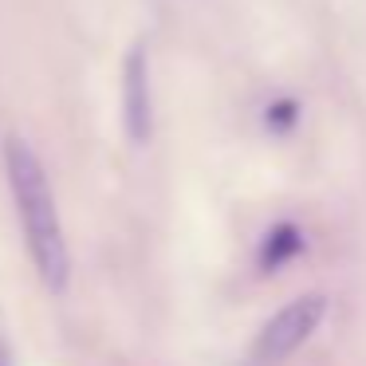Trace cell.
I'll list each match as a JSON object with an SVG mask.
<instances>
[{"label": "cell", "instance_id": "1", "mask_svg": "<svg viewBox=\"0 0 366 366\" xmlns=\"http://www.w3.org/2000/svg\"><path fill=\"white\" fill-rule=\"evenodd\" d=\"M4 169H9V185H12V197H16V213H20V224H24L32 264L44 284L59 295L67 287L71 256H67L64 224H59V209H56V197H51L48 174H44L36 150L20 134H9V142H4Z\"/></svg>", "mask_w": 366, "mask_h": 366}, {"label": "cell", "instance_id": "2", "mask_svg": "<svg viewBox=\"0 0 366 366\" xmlns=\"http://www.w3.org/2000/svg\"><path fill=\"white\" fill-rule=\"evenodd\" d=\"M323 311H327V300H323L319 292L292 300L284 311H276V315H272L268 323L260 327V335H256V342H252V355H248V362H252V366H280L287 355H295V350H300L303 342L315 335Z\"/></svg>", "mask_w": 366, "mask_h": 366}, {"label": "cell", "instance_id": "3", "mask_svg": "<svg viewBox=\"0 0 366 366\" xmlns=\"http://www.w3.org/2000/svg\"><path fill=\"white\" fill-rule=\"evenodd\" d=\"M122 122L134 146H142L150 138V67H146V48H130L127 67H122Z\"/></svg>", "mask_w": 366, "mask_h": 366}, {"label": "cell", "instance_id": "4", "mask_svg": "<svg viewBox=\"0 0 366 366\" xmlns=\"http://www.w3.org/2000/svg\"><path fill=\"white\" fill-rule=\"evenodd\" d=\"M300 248H303L300 229H295V224H276V229L268 232V240H264V248H260V268L276 272L280 264H287Z\"/></svg>", "mask_w": 366, "mask_h": 366}, {"label": "cell", "instance_id": "5", "mask_svg": "<svg viewBox=\"0 0 366 366\" xmlns=\"http://www.w3.org/2000/svg\"><path fill=\"white\" fill-rule=\"evenodd\" d=\"M0 366H12L9 362V347H4V342H0Z\"/></svg>", "mask_w": 366, "mask_h": 366}]
</instances>
